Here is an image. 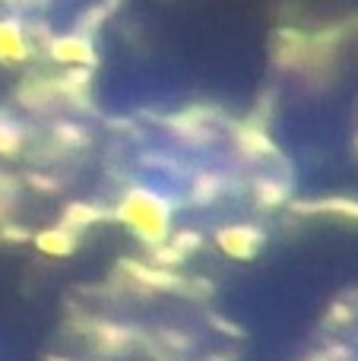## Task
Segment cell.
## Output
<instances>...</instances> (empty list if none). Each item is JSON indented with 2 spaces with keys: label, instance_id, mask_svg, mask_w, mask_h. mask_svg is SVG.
<instances>
[{
  "label": "cell",
  "instance_id": "cell-13",
  "mask_svg": "<svg viewBox=\"0 0 358 361\" xmlns=\"http://www.w3.org/2000/svg\"><path fill=\"white\" fill-rule=\"evenodd\" d=\"M355 149H358V137H355Z\"/></svg>",
  "mask_w": 358,
  "mask_h": 361
},
{
  "label": "cell",
  "instance_id": "cell-1",
  "mask_svg": "<svg viewBox=\"0 0 358 361\" xmlns=\"http://www.w3.org/2000/svg\"><path fill=\"white\" fill-rule=\"evenodd\" d=\"M118 216L143 241H162V235L168 231V222H171V206L162 193L149 190V187H133L121 200Z\"/></svg>",
  "mask_w": 358,
  "mask_h": 361
},
{
  "label": "cell",
  "instance_id": "cell-4",
  "mask_svg": "<svg viewBox=\"0 0 358 361\" xmlns=\"http://www.w3.org/2000/svg\"><path fill=\"white\" fill-rule=\"evenodd\" d=\"M32 54L29 32L19 19H0V61L19 63Z\"/></svg>",
  "mask_w": 358,
  "mask_h": 361
},
{
  "label": "cell",
  "instance_id": "cell-9",
  "mask_svg": "<svg viewBox=\"0 0 358 361\" xmlns=\"http://www.w3.org/2000/svg\"><path fill=\"white\" fill-rule=\"evenodd\" d=\"M105 216L101 209H95V206H82V203H73L67 209V216H63V225H70V228H76V225H89V222H99V219Z\"/></svg>",
  "mask_w": 358,
  "mask_h": 361
},
{
  "label": "cell",
  "instance_id": "cell-2",
  "mask_svg": "<svg viewBox=\"0 0 358 361\" xmlns=\"http://www.w3.org/2000/svg\"><path fill=\"white\" fill-rule=\"evenodd\" d=\"M48 54L51 61L63 63V67H95L99 61V51H95L92 38L82 35V32H70V35H57L48 42Z\"/></svg>",
  "mask_w": 358,
  "mask_h": 361
},
{
  "label": "cell",
  "instance_id": "cell-7",
  "mask_svg": "<svg viewBox=\"0 0 358 361\" xmlns=\"http://www.w3.org/2000/svg\"><path fill=\"white\" fill-rule=\"evenodd\" d=\"M23 127L13 124L10 118H0V156H16L23 149Z\"/></svg>",
  "mask_w": 358,
  "mask_h": 361
},
{
  "label": "cell",
  "instance_id": "cell-6",
  "mask_svg": "<svg viewBox=\"0 0 358 361\" xmlns=\"http://www.w3.org/2000/svg\"><path fill=\"white\" fill-rule=\"evenodd\" d=\"M35 241H38V247H42L44 254H57V257L70 254V250L76 247L73 231H67V228H48V231H42Z\"/></svg>",
  "mask_w": 358,
  "mask_h": 361
},
{
  "label": "cell",
  "instance_id": "cell-12",
  "mask_svg": "<svg viewBox=\"0 0 358 361\" xmlns=\"http://www.w3.org/2000/svg\"><path fill=\"white\" fill-rule=\"evenodd\" d=\"M54 137L57 140H63V143H70V146H82L86 143V130L82 127H76V124H54Z\"/></svg>",
  "mask_w": 358,
  "mask_h": 361
},
{
  "label": "cell",
  "instance_id": "cell-5",
  "mask_svg": "<svg viewBox=\"0 0 358 361\" xmlns=\"http://www.w3.org/2000/svg\"><path fill=\"white\" fill-rule=\"evenodd\" d=\"M235 143H238V149L245 152V156H251V159H260V156L276 152V149H273V143H270V137H266L260 127H254V124L241 127V130L235 133Z\"/></svg>",
  "mask_w": 358,
  "mask_h": 361
},
{
  "label": "cell",
  "instance_id": "cell-8",
  "mask_svg": "<svg viewBox=\"0 0 358 361\" xmlns=\"http://www.w3.org/2000/svg\"><path fill=\"white\" fill-rule=\"evenodd\" d=\"M298 209H327V212H340V216L358 219V200L333 197V200H321V203H311V206H298Z\"/></svg>",
  "mask_w": 358,
  "mask_h": 361
},
{
  "label": "cell",
  "instance_id": "cell-3",
  "mask_svg": "<svg viewBox=\"0 0 358 361\" xmlns=\"http://www.w3.org/2000/svg\"><path fill=\"white\" fill-rule=\"evenodd\" d=\"M219 247L226 250L228 257H238V260H247V257L257 254L260 247V231L251 228V225H228L216 235Z\"/></svg>",
  "mask_w": 358,
  "mask_h": 361
},
{
  "label": "cell",
  "instance_id": "cell-10",
  "mask_svg": "<svg viewBox=\"0 0 358 361\" xmlns=\"http://www.w3.org/2000/svg\"><path fill=\"white\" fill-rule=\"evenodd\" d=\"M219 190H222V180H219V175H213V171H206V175H200L194 180V197L200 200V203H209Z\"/></svg>",
  "mask_w": 358,
  "mask_h": 361
},
{
  "label": "cell",
  "instance_id": "cell-11",
  "mask_svg": "<svg viewBox=\"0 0 358 361\" xmlns=\"http://www.w3.org/2000/svg\"><path fill=\"white\" fill-rule=\"evenodd\" d=\"M257 197L264 206H276V203H283L285 187L279 180H257Z\"/></svg>",
  "mask_w": 358,
  "mask_h": 361
}]
</instances>
